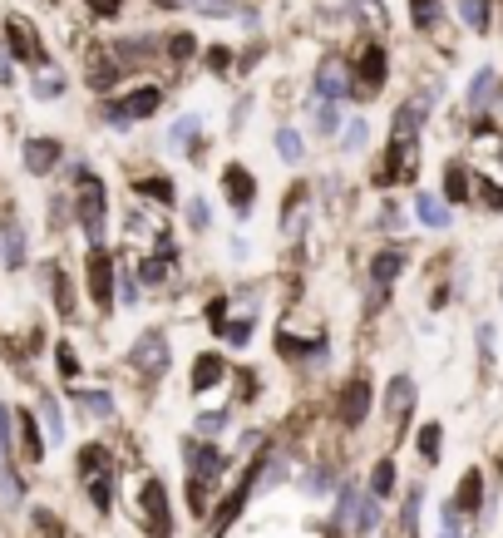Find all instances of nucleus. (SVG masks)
<instances>
[{
    "label": "nucleus",
    "instance_id": "obj_1",
    "mask_svg": "<svg viewBox=\"0 0 503 538\" xmlns=\"http://www.w3.org/2000/svg\"><path fill=\"white\" fill-rule=\"evenodd\" d=\"M69 198H75V227L84 248H109V183L100 178V168H89L69 188Z\"/></svg>",
    "mask_w": 503,
    "mask_h": 538
},
{
    "label": "nucleus",
    "instance_id": "obj_2",
    "mask_svg": "<svg viewBox=\"0 0 503 538\" xmlns=\"http://www.w3.org/2000/svg\"><path fill=\"white\" fill-rule=\"evenodd\" d=\"M168 365H173V341H168V332L163 326H143L124 356V371H133L143 385H158L168 375Z\"/></svg>",
    "mask_w": 503,
    "mask_h": 538
},
{
    "label": "nucleus",
    "instance_id": "obj_3",
    "mask_svg": "<svg viewBox=\"0 0 503 538\" xmlns=\"http://www.w3.org/2000/svg\"><path fill=\"white\" fill-rule=\"evenodd\" d=\"M119 252L114 248H89L84 252V291H89L94 316H114L119 311Z\"/></svg>",
    "mask_w": 503,
    "mask_h": 538
},
{
    "label": "nucleus",
    "instance_id": "obj_4",
    "mask_svg": "<svg viewBox=\"0 0 503 538\" xmlns=\"http://www.w3.org/2000/svg\"><path fill=\"white\" fill-rule=\"evenodd\" d=\"M217 193H223V203H227V213L237 217V223H252V213H257V174H252V164H242V158H227L223 164V174H217Z\"/></svg>",
    "mask_w": 503,
    "mask_h": 538
},
{
    "label": "nucleus",
    "instance_id": "obj_5",
    "mask_svg": "<svg viewBox=\"0 0 503 538\" xmlns=\"http://www.w3.org/2000/svg\"><path fill=\"white\" fill-rule=\"evenodd\" d=\"M30 267V227H26V217H20V207L16 203H5L0 207V272H26Z\"/></svg>",
    "mask_w": 503,
    "mask_h": 538
},
{
    "label": "nucleus",
    "instance_id": "obj_6",
    "mask_svg": "<svg viewBox=\"0 0 503 538\" xmlns=\"http://www.w3.org/2000/svg\"><path fill=\"white\" fill-rule=\"evenodd\" d=\"M371 410H375V385H371V375H346V385L336 390V425L341 430H361L365 420H371Z\"/></svg>",
    "mask_w": 503,
    "mask_h": 538
},
{
    "label": "nucleus",
    "instance_id": "obj_7",
    "mask_svg": "<svg viewBox=\"0 0 503 538\" xmlns=\"http://www.w3.org/2000/svg\"><path fill=\"white\" fill-rule=\"evenodd\" d=\"M183 464H188V474H198V480H213V484H223L227 480V469H232V455L217 439H198V435H188L183 439Z\"/></svg>",
    "mask_w": 503,
    "mask_h": 538
},
{
    "label": "nucleus",
    "instance_id": "obj_8",
    "mask_svg": "<svg viewBox=\"0 0 503 538\" xmlns=\"http://www.w3.org/2000/svg\"><path fill=\"white\" fill-rule=\"evenodd\" d=\"M65 158H69V149L55 133H30V139L20 143V168H26L30 178H55Z\"/></svg>",
    "mask_w": 503,
    "mask_h": 538
},
{
    "label": "nucleus",
    "instance_id": "obj_9",
    "mask_svg": "<svg viewBox=\"0 0 503 538\" xmlns=\"http://www.w3.org/2000/svg\"><path fill=\"white\" fill-rule=\"evenodd\" d=\"M139 519H143L149 533L173 538V509H168V489H163L158 474H143L139 480Z\"/></svg>",
    "mask_w": 503,
    "mask_h": 538
},
{
    "label": "nucleus",
    "instance_id": "obj_10",
    "mask_svg": "<svg viewBox=\"0 0 503 538\" xmlns=\"http://www.w3.org/2000/svg\"><path fill=\"white\" fill-rule=\"evenodd\" d=\"M40 287H45V297H50V311L59 316V322H75V307H79V297H75V272H69L65 262H40Z\"/></svg>",
    "mask_w": 503,
    "mask_h": 538
},
{
    "label": "nucleus",
    "instance_id": "obj_11",
    "mask_svg": "<svg viewBox=\"0 0 503 538\" xmlns=\"http://www.w3.org/2000/svg\"><path fill=\"white\" fill-rule=\"evenodd\" d=\"M316 217V183H291L287 188V198H281V213H277V227H281V237H301L306 223Z\"/></svg>",
    "mask_w": 503,
    "mask_h": 538
},
{
    "label": "nucleus",
    "instance_id": "obj_12",
    "mask_svg": "<svg viewBox=\"0 0 503 538\" xmlns=\"http://www.w3.org/2000/svg\"><path fill=\"white\" fill-rule=\"evenodd\" d=\"M385 75H390L385 45H365L361 59H355V69H351V94L355 100H371V94L385 90Z\"/></svg>",
    "mask_w": 503,
    "mask_h": 538
},
{
    "label": "nucleus",
    "instance_id": "obj_13",
    "mask_svg": "<svg viewBox=\"0 0 503 538\" xmlns=\"http://www.w3.org/2000/svg\"><path fill=\"white\" fill-rule=\"evenodd\" d=\"M232 381V361L223 351H198L188 365V390L193 396H213V390H223Z\"/></svg>",
    "mask_w": 503,
    "mask_h": 538
},
{
    "label": "nucleus",
    "instance_id": "obj_14",
    "mask_svg": "<svg viewBox=\"0 0 503 538\" xmlns=\"http://www.w3.org/2000/svg\"><path fill=\"white\" fill-rule=\"evenodd\" d=\"M45 449H50V439L40 435V420H35L30 406H16V455L26 469H40L45 464Z\"/></svg>",
    "mask_w": 503,
    "mask_h": 538
},
{
    "label": "nucleus",
    "instance_id": "obj_15",
    "mask_svg": "<svg viewBox=\"0 0 503 538\" xmlns=\"http://www.w3.org/2000/svg\"><path fill=\"white\" fill-rule=\"evenodd\" d=\"M5 45H10V59H20V65H30V69L50 65V55H45V45L35 40V26L26 16H10L5 20Z\"/></svg>",
    "mask_w": 503,
    "mask_h": 538
},
{
    "label": "nucleus",
    "instance_id": "obj_16",
    "mask_svg": "<svg viewBox=\"0 0 503 538\" xmlns=\"http://www.w3.org/2000/svg\"><path fill=\"white\" fill-rule=\"evenodd\" d=\"M414 400H420V385H414V375H390V385H385V420H390V430L404 435V425H410V415H414Z\"/></svg>",
    "mask_w": 503,
    "mask_h": 538
},
{
    "label": "nucleus",
    "instance_id": "obj_17",
    "mask_svg": "<svg viewBox=\"0 0 503 538\" xmlns=\"http://www.w3.org/2000/svg\"><path fill=\"white\" fill-rule=\"evenodd\" d=\"M311 84H316V100H351V65L341 55H326L321 65H316V75H311Z\"/></svg>",
    "mask_w": 503,
    "mask_h": 538
},
{
    "label": "nucleus",
    "instance_id": "obj_18",
    "mask_svg": "<svg viewBox=\"0 0 503 538\" xmlns=\"http://www.w3.org/2000/svg\"><path fill=\"white\" fill-rule=\"evenodd\" d=\"M133 193H139L143 207H178V203H183L178 178L163 174V168H153V174H139V178H133Z\"/></svg>",
    "mask_w": 503,
    "mask_h": 538
},
{
    "label": "nucleus",
    "instance_id": "obj_19",
    "mask_svg": "<svg viewBox=\"0 0 503 538\" xmlns=\"http://www.w3.org/2000/svg\"><path fill=\"white\" fill-rule=\"evenodd\" d=\"M30 410H35V420H40V430L50 445H65L69 439V420H65V406H59V396L55 390H35V400H30Z\"/></svg>",
    "mask_w": 503,
    "mask_h": 538
},
{
    "label": "nucleus",
    "instance_id": "obj_20",
    "mask_svg": "<svg viewBox=\"0 0 503 538\" xmlns=\"http://www.w3.org/2000/svg\"><path fill=\"white\" fill-rule=\"evenodd\" d=\"M119 109H124L133 124L158 119V114H163V84H133V90L119 94Z\"/></svg>",
    "mask_w": 503,
    "mask_h": 538
},
{
    "label": "nucleus",
    "instance_id": "obj_21",
    "mask_svg": "<svg viewBox=\"0 0 503 538\" xmlns=\"http://www.w3.org/2000/svg\"><path fill=\"white\" fill-rule=\"evenodd\" d=\"M65 396H69V406H79L84 415H94V420H114V415H119V400H114V390H109V385H69L65 390Z\"/></svg>",
    "mask_w": 503,
    "mask_h": 538
},
{
    "label": "nucleus",
    "instance_id": "obj_22",
    "mask_svg": "<svg viewBox=\"0 0 503 538\" xmlns=\"http://www.w3.org/2000/svg\"><path fill=\"white\" fill-rule=\"evenodd\" d=\"M129 69L119 65V55L114 50H89V69H84V84H89L94 94H109V90H119V79H124Z\"/></svg>",
    "mask_w": 503,
    "mask_h": 538
},
{
    "label": "nucleus",
    "instance_id": "obj_23",
    "mask_svg": "<svg viewBox=\"0 0 503 538\" xmlns=\"http://www.w3.org/2000/svg\"><path fill=\"white\" fill-rule=\"evenodd\" d=\"M404 267H410V252H404V248H380V252L371 257V287L390 291V287L404 277Z\"/></svg>",
    "mask_w": 503,
    "mask_h": 538
},
{
    "label": "nucleus",
    "instance_id": "obj_24",
    "mask_svg": "<svg viewBox=\"0 0 503 538\" xmlns=\"http://www.w3.org/2000/svg\"><path fill=\"white\" fill-rule=\"evenodd\" d=\"M104 469H119V455L104 445V439H89V445L75 449V474H79V484L94 480V474H104Z\"/></svg>",
    "mask_w": 503,
    "mask_h": 538
},
{
    "label": "nucleus",
    "instance_id": "obj_25",
    "mask_svg": "<svg viewBox=\"0 0 503 538\" xmlns=\"http://www.w3.org/2000/svg\"><path fill=\"white\" fill-rule=\"evenodd\" d=\"M133 272H139L143 291H163L168 282H173V272H178V257H158V252H149V257H139V262H133Z\"/></svg>",
    "mask_w": 503,
    "mask_h": 538
},
{
    "label": "nucleus",
    "instance_id": "obj_26",
    "mask_svg": "<svg viewBox=\"0 0 503 538\" xmlns=\"http://www.w3.org/2000/svg\"><path fill=\"white\" fill-rule=\"evenodd\" d=\"M414 217H420V227H429V232L454 227V207L439 198V193H414Z\"/></svg>",
    "mask_w": 503,
    "mask_h": 538
},
{
    "label": "nucleus",
    "instance_id": "obj_27",
    "mask_svg": "<svg viewBox=\"0 0 503 538\" xmlns=\"http://www.w3.org/2000/svg\"><path fill=\"white\" fill-rule=\"evenodd\" d=\"M341 158H365L371 149V119L365 114H346V124H341Z\"/></svg>",
    "mask_w": 503,
    "mask_h": 538
},
{
    "label": "nucleus",
    "instance_id": "obj_28",
    "mask_svg": "<svg viewBox=\"0 0 503 538\" xmlns=\"http://www.w3.org/2000/svg\"><path fill=\"white\" fill-rule=\"evenodd\" d=\"M183 227H188L193 237H207V232H213V198H207V193H188V198H183Z\"/></svg>",
    "mask_w": 503,
    "mask_h": 538
},
{
    "label": "nucleus",
    "instance_id": "obj_29",
    "mask_svg": "<svg viewBox=\"0 0 503 538\" xmlns=\"http://www.w3.org/2000/svg\"><path fill=\"white\" fill-rule=\"evenodd\" d=\"M272 149H277V158H281L287 168H301V164H306V133L291 129V124H277Z\"/></svg>",
    "mask_w": 503,
    "mask_h": 538
},
{
    "label": "nucleus",
    "instance_id": "obj_30",
    "mask_svg": "<svg viewBox=\"0 0 503 538\" xmlns=\"http://www.w3.org/2000/svg\"><path fill=\"white\" fill-rule=\"evenodd\" d=\"M114 297H119V311H143V282H139V272H133L129 257H119V287H114Z\"/></svg>",
    "mask_w": 503,
    "mask_h": 538
},
{
    "label": "nucleus",
    "instance_id": "obj_31",
    "mask_svg": "<svg viewBox=\"0 0 503 538\" xmlns=\"http://www.w3.org/2000/svg\"><path fill=\"white\" fill-rule=\"evenodd\" d=\"M84 499H89L100 513H114V499H119V469H104L94 480H84Z\"/></svg>",
    "mask_w": 503,
    "mask_h": 538
},
{
    "label": "nucleus",
    "instance_id": "obj_32",
    "mask_svg": "<svg viewBox=\"0 0 503 538\" xmlns=\"http://www.w3.org/2000/svg\"><path fill=\"white\" fill-rule=\"evenodd\" d=\"M55 371H59V381H65V385H79L84 381V356H79V346L69 336L55 341Z\"/></svg>",
    "mask_w": 503,
    "mask_h": 538
},
{
    "label": "nucleus",
    "instance_id": "obj_33",
    "mask_svg": "<svg viewBox=\"0 0 503 538\" xmlns=\"http://www.w3.org/2000/svg\"><path fill=\"white\" fill-rule=\"evenodd\" d=\"M341 124H346V109H341L336 100H311V129H316V139H336Z\"/></svg>",
    "mask_w": 503,
    "mask_h": 538
},
{
    "label": "nucleus",
    "instance_id": "obj_34",
    "mask_svg": "<svg viewBox=\"0 0 503 538\" xmlns=\"http://www.w3.org/2000/svg\"><path fill=\"white\" fill-rule=\"evenodd\" d=\"M26 504V480L16 474V459L0 455V509H20Z\"/></svg>",
    "mask_w": 503,
    "mask_h": 538
},
{
    "label": "nucleus",
    "instance_id": "obj_35",
    "mask_svg": "<svg viewBox=\"0 0 503 538\" xmlns=\"http://www.w3.org/2000/svg\"><path fill=\"white\" fill-rule=\"evenodd\" d=\"M478 499H484V474H478V469H469V474L459 480V489H454L449 509L464 519V513H474V509H478Z\"/></svg>",
    "mask_w": 503,
    "mask_h": 538
},
{
    "label": "nucleus",
    "instance_id": "obj_36",
    "mask_svg": "<svg viewBox=\"0 0 503 538\" xmlns=\"http://www.w3.org/2000/svg\"><path fill=\"white\" fill-rule=\"evenodd\" d=\"M65 90H69V79L59 75L55 65H45V69H35V79H30V94L40 104H50V100H65Z\"/></svg>",
    "mask_w": 503,
    "mask_h": 538
},
{
    "label": "nucleus",
    "instance_id": "obj_37",
    "mask_svg": "<svg viewBox=\"0 0 503 538\" xmlns=\"http://www.w3.org/2000/svg\"><path fill=\"white\" fill-rule=\"evenodd\" d=\"M474 178H469V168L459 164V158H454V164H445V193H439V198L445 203H469L474 198Z\"/></svg>",
    "mask_w": 503,
    "mask_h": 538
},
{
    "label": "nucleus",
    "instance_id": "obj_38",
    "mask_svg": "<svg viewBox=\"0 0 503 538\" xmlns=\"http://www.w3.org/2000/svg\"><path fill=\"white\" fill-rule=\"evenodd\" d=\"M193 139H203V114L198 109H188V114H178L173 124H168V149H188Z\"/></svg>",
    "mask_w": 503,
    "mask_h": 538
},
{
    "label": "nucleus",
    "instance_id": "obj_39",
    "mask_svg": "<svg viewBox=\"0 0 503 538\" xmlns=\"http://www.w3.org/2000/svg\"><path fill=\"white\" fill-rule=\"evenodd\" d=\"M395 489H400V469H395V459H375V469H371V494L385 504V499H395Z\"/></svg>",
    "mask_w": 503,
    "mask_h": 538
},
{
    "label": "nucleus",
    "instance_id": "obj_40",
    "mask_svg": "<svg viewBox=\"0 0 503 538\" xmlns=\"http://www.w3.org/2000/svg\"><path fill=\"white\" fill-rule=\"evenodd\" d=\"M232 420H237V410H232V406H223V410H198V420H193V435H198V439H217Z\"/></svg>",
    "mask_w": 503,
    "mask_h": 538
},
{
    "label": "nucleus",
    "instance_id": "obj_41",
    "mask_svg": "<svg viewBox=\"0 0 503 538\" xmlns=\"http://www.w3.org/2000/svg\"><path fill=\"white\" fill-rule=\"evenodd\" d=\"M330 484H336V474L326 469V464H306V469L297 474V489L306 499H321V494H330Z\"/></svg>",
    "mask_w": 503,
    "mask_h": 538
},
{
    "label": "nucleus",
    "instance_id": "obj_42",
    "mask_svg": "<svg viewBox=\"0 0 503 538\" xmlns=\"http://www.w3.org/2000/svg\"><path fill=\"white\" fill-rule=\"evenodd\" d=\"M227 311H232V297H227V291H213V297L203 301V322H207V332H213V336L227 332V322H232Z\"/></svg>",
    "mask_w": 503,
    "mask_h": 538
},
{
    "label": "nucleus",
    "instance_id": "obj_43",
    "mask_svg": "<svg viewBox=\"0 0 503 538\" xmlns=\"http://www.w3.org/2000/svg\"><path fill=\"white\" fill-rule=\"evenodd\" d=\"M494 90H498V75L494 69H474V79H469V109H484L488 100H494Z\"/></svg>",
    "mask_w": 503,
    "mask_h": 538
},
{
    "label": "nucleus",
    "instance_id": "obj_44",
    "mask_svg": "<svg viewBox=\"0 0 503 538\" xmlns=\"http://www.w3.org/2000/svg\"><path fill=\"white\" fill-rule=\"evenodd\" d=\"M163 55L173 59V65H188L193 55H198V35H188V30H173L163 40Z\"/></svg>",
    "mask_w": 503,
    "mask_h": 538
},
{
    "label": "nucleus",
    "instance_id": "obj_45",
    "mask_svg": "<svg viewBox=\"0 0 503 538\" xmlns=\"http://www.w3.org/2000/svg\"><path fill=\"white\" fill-rule=\"evenodd\" d=\"M439 449H445V425H439V420L420 425V459L424 464H439Z\"/></svg>",
    "mask_w": 503,
    "mask_h": 538
},
{
    "label": "nucleus",
    "instance_id": "obj_46",
    "mask_svg": "<svg viewBox=\"0 0 503 538\" xmlns=\"http://www.w3.org/2000/svg\"><path fill=\"white\" fill-rule=\"evenodd\" d=\"M420 504H424V489L414 484L404 494V509H400V538H414V523H420Z\"/></svg>",
    "mask_w": 503,
    "mask_h": 538
},
{
    "label": "nucleus",
    "instance_id": "obj_47",
    "mask_svg": "<svg viewBox=\"0 0 503 538\" xmlns=\"http://www.w3.org/2000/svg\"><path fill=\"white\" fill-rule=\"evenodd\" d=\"M459 20H464L474 35H484V30H488V0H459Z\"/></svg>",
    "mask_w": 503,
    "mask_h": 538
},
{
    "label": "nucleus",
    "instance_id": "obj_48",
    "mask_svg": "<svg viewBox=\"0 0 503 538\" xmlns=\"http://www.w3.org/2000/svg\"><path fill=\"white\" fill-rule=\"evenodd\" d=\"M188 10L198 16H213V20H237V0H183Z\"/></svg>",
    "mask_w": 503,
    "mask_h": 538
},
{
    "label": "nucleus",
    "instance_id": "obj_49",
    "mask_svg": "<svg viewBox=\"0 0 503 538\" xmlns=\"http://www.w3.org/2000/svg\"><path fill=\"white\" fill-rule=\"evenodd\" d=\"M232 375H237V385H242L237 400H242V406H252V400L262 396V371H252V365H237Z\"/></svg>",
    "mask_w": 503,
    "mask_h": 538
},
{
    "label": "nucleus",
    "instance_id": "obj_50",
    "mask_svg": "<svg viewBox=\"0 0 503 538\" xmlns=\"http://www.w3.org/2000/svg\"><path fill=\"white\" fill-rule=\"evenodd\" d=\"M410 20H414V30H435L439 26V0H410Z\"/></svg>",
    "mask_w": 503,
    "mask_h": 538
},
{
    "label": "nucleus",
    "instance_id": "obj_51",
    "mask_svg": "<svg viewBox=\"0 0 503 538\" xmlns=\"http://www.w3.org/2000/svg\"><path fill=\"white\" fill-rule=\"evenodd\" d=\"M100 124H104V129H114V133H129V129H133V119L124 114V109H119V100H104V104H100Z\"/></svg>",
    "mask_w": 503,
    "mask_h": 538
},
{
    "label": "nucleus",
    "instance_id": "obj_52",
    "mask_svg": "<svg viewBox=\"0 0 503 538\" xmlns=\"http://www.w3.org/2000/svg\"><path fill=\"white\" fill-rule=\"evenodd\" d=\"M203 65L213 69V75H227V69H232V50H227V45H207Z\"/></svg>",
    "mask_w": 503,
    "mask_h": 538
},
{
    "label": "nucleus",
    "instance_id": "obj_53",
    "mask_svg": "<svg viewBox=\"0 0 503 538\" xmlns=\"http://www.w3.org/2000/svg\"><path fill=\"white\" fill-rule=\"evenodd\" d=\"M247 119H252V94H242V100L232 104V114H227V133H242V129H247Z\"/></svg>",
    "mask_w": 503,
    "mask_h": 538
},
{
    "label": "nucleus",
    "instance_id": "obj_54",
    "mask_svg": "<svg viewBox=\"0 0 503 538\" xmlns=\"http://www.w3.org/2000/svg\"><path fill=\"white\" fill-rule=\"evenodd\" d=\"M400 227H404V213L385 198V203H380V232H400Z\"/></svg>",
    "mask_w": 503,
    "mask_h": 538
},
{
    "label": "nucleus",
    "instance_id": "obj_55",
    "mask_svg": "<svg viewBox=\"0 0 503 538\" xmlns=\"http://www.w3.org/2000/svg\"><path fill=\"white\" fill-rule=\"evenodd\" d=\"M227 257H232V262H247V257H252V242L242 237V232H232V237H227Z\"/></svg>",
    "mask_w": 503,
    "mask_h": 538
},
{
    "label": "nucleus",
    "instance_id": "obj_56",
    "mask_svg": "<svg viewBox=\"0 0 503 538\" xmlns=\"http://www.w3.org/2000/svg\"><path fill=\"white\" fill-rule=\"evenodd\" d=\"M84 5H89L94 16H100V20H114L119 10H124V0H84Z\"/></svg>",
    "mask_w": 503,
    "mask_h": 538
},
{
    "label": "nucleus",
    "instance_id": "obj_57",
    "mask_svg": "<svg viewBox=\"0 0 503 538\" xmlns=\"http://www.w3.org/2000/svg\"><path fill=\"white\" fill-rule=\"evenodd\" d=\"M494 341H498V336H494V326L484 322V326H478V356H484V361H494Z\"/></svg>",
    "mask_w": 503,
    "mask_h": 538
},
{
    "label": "nucleus",
    "instance_id": "obj_58",
    "mask_svg": "<svg viewBox=\"0 0 503 538\" xmlns=\"http://www.w3.org/2000/svg\"><path fill=\"white\" fill-rule=\"evenodd\" d=\"M16 84V59H10V50H0V90H10Z\"/></svg>",
    "mask_w": 503,
    "mask_h": 538
},
{
    "label": "nucleus",
    "instance_id": "obj_59",
    "mask_svg": "<svg viewBox=\"0 0 503 538\" xmlns=\"http://www.w3.org/2000/svg\"><path fill=\"white\" fill-rule=\"evenodd\" d=\"M439 538H464V529H459V513H454L449 504H445V529H439Z\"/></svg>",
    "mask_w": 503,
    "mask_h": 538
},
{
    "label": "nucleus",
    "instance_id": "obj_60",
    "mask_svg": "<svg viewBox=\"0 0 503 538\" xmlns=\"http://www.w3.org/2000/svg\"><path fill=\"white\" fill-rule=\"evenodd\" d=\"M478 193H484L488 207H498V213H503V188H498V183H478Z\"/></svg>",
    "mask_w": 503,
    "mask_h": 538
},
{
    "label": "nucleus",
    "instance_id": "obj_61",
    "mask_svg": "<svg viewBox=\"0 0 503 538\" xmlns=\"http://www.w3.org/2000/svg\"><path fill=\"white\" fill-rule=\"evenodd\" d=\"M153 5H163V10H178V5H183V0H153Z\"/></svg>",
    "mask_w": 503,
    "mask_h": 538
}]
</instances>
